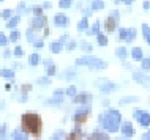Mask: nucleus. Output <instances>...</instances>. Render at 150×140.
<instances>
[{"instance_id":"obj_1","label":"nucleus","mask_w":150,"mask_h":140,"mask_svg":"<svg viewBox=\"0 0 150 140\" xmlns=\"http://www.w3.org/2000/svg\"><path fill=\"white\" fill-rule=\"evenodd\" d=\"M21 127L24 132L32 134L35 137H40L43 132V120L35 112H25L21 117Z\"/></svg>"},{"instance_id":"obj_2","label":"nucleus","mask_w":150,"mask_h":140,"mask_svg":"<svg viewBox=\"0 0 150 140\" xmlns=\"http://www.w3.org/2000/svg\"><path fill=\"white\" fill-rule=\"evenodd\" d=\"M100 120H101V125L106 127L108 131L115 132V131L119 129V125H120L122 117H120V113H119L117 110H111V112H108V113L101 115Z\"/></svg>"},{"instance_id":"obj_3","label":"nucleus","mask_w":150,"mask_h":140,"mask_svg":"<svg viewBox=\"0 0 150 140\" xmlns=\"http://www.w3.org/2000/svg\"><path fill=\"white\" fill-rule=\"evenodd\" d=\"M76 63H78V65H87V66H90L92 69H104V68L108 66V63H106V62H101V60L93 58V57H84V58H79Z\"/></svg>"},{"instance_id":"obj_4","label":"nucleus","mask_w":150,"mask_h":140,"mask_svg":"<svg viewBox=\"0 0 150 140\" xmlns=\"http://www.w3.org/2000/svg\"><path fill=\"white\" fill-rule=\"evenodd\" d=\"M134 117H136V120H139V125L150 126V113L141 112V110H134Z\"/></svg>"},{"instance_id":"obj_5","label":"nucleus","mask_w":150,"mask_h":140,"mask_svg":"<svg viewBox=\"0 0 150 140\" xmlns=\"http://www.w3.org/2000/svg\"><path fill=\"white\" fill-rule=\"evenodd\" d=\"M44 27H47L46 16H35V19L32 21V29L38 30V29H44Z\"/></svg>"},{"instance_id":"obj_6","label":"nucleus","mask_w":150,"mask_h":140,"mask_svg":"<svg viewBox=\"0 0 150 140\" xmlns=\"http://www.w3.org/2000/svg\"><path fill=\"white\" fill-rule=\"evenodd\" d=\"M117 22H119V19L109 14V18L106 19V22H104V29H106L108 33H112V32L117 29Z\"/></svg>"},{"instance_id":"obj_7","label":"nucleus","mask_w":150,"mask_h":140,"mask_svg":"<svg viewBox=\"0 0 150 140\" xmlns=\"http://www.w3.org/2000/svg\"><path fill=\"white\" fill-rule=\"evenodd\" d=\"M43 63H44V71H46V76H49V77H51V76H54L55 73H57V68H55V65L52 63L51 58H46Z\"/></svg>"},{"instance_id":"obj_8","label":"nucleus","mask_w":150,"mask_h":140,"mask_svg":"<svg viewBox=\"0 0 150 140\" xmlns=\"http://www.w3.org/2000/svg\"><path fill=\"white\" fill-rule=\"evenodd\" d=\"M87 118H88V112H86V110H78L74 113V123L78 126L82 125V123H86Z\"/></svg>"},{"instance_id":"obj_9","label":"nucleus","mask_w":150,"mask_h":140,"mask_svg":"<svg viewBox=\"0 0 150 140\" xmlns=\"http://www.w3.org/2000/svg\"><path fill=\"white\" fill-rule=\"evenodd\" d=\"M90 99H92L90 93H79V94L73 96V101L78 102V104H86V102L90 101Z\"/></svg>"},{"instance_id":"obj_10","label":"nucleus","mask_w":150,"mask_h":140,"mask_svg":"<svg viewBox=\"0 0 150 140\" xmlns=\"http://www.w3.org/2000/svg\"><path fill=\"white\" fill-rule=\"evenodd\" d=\"M54 24H55L57 27H67V25H68V18H67L65 14H55Z\"/></svg>"},{"instance_id":"obj_11","label":"nucleus","mask_w":150,"mask_h":140,"mask_svg":"<svg viewBox=\"0 0 150 140\" xmlns=\"http://www.w3.org/2000/svg\"><path fill=\"white\" fill-rule=\"evenodd\" d=\"M19 22H21V16H13L11 19H8L6 21V29H10V30H13V29H16V27L19 25Z\"/></svg>"},{"instance_id":"obj_12","label":"nucleus","mask_w":150,"mask_h":140,"mask_svg":"<svg viewBox=\"0 0 150 140\" xmlns=\"http://www.w3.org/2000/svg\"><path fill=\"white\" fill-rule=\"evenodd\" d=\"M82 139H84V134L81 129H74L73 132L67 135V140H82Z\"/></svg>"},{"instance_id":"obj_13","label":"nucleus","mask_w":150,"mask_h":140,"mask_svg":"<svg viewBox=\"0 0 150 140\" xmlns=\"http://www.w3.org/2000/svg\"><path fill=\"white\" fill-rule=\"evenodd\" d=\"M122 132H123V135H127V137H131V135H133V126H131V123L125 121L123 125H122Z\"/></svg>"},{"instance_id":"obj_14","label":"nucleus","mask_w":150,"mask_h":140,"mask_svg":"<svg viewBox=\"0 0 150 140\" xmlns=\"http://www.w3.org/2000/svg\"><path fill=\"white\" fill-rule=\"evenodd\" d=\"M0 76L5 79H11L13 80L14 79V69H8V68H3V69H0Z\"/></svg>"},{"instance_id":"obj_15","label":"nucleus","mask_w":150,"mask_h":140,"mask_svg":"<svg viewBox=\"0 0 150 140\" xmlns=\"http://www.w3.org/2000/svg\"><path fill=\"white\" fill-rule=\"evenodd\" d=\"M131 57H133V60L142 62V49H141V47H134V49L131 50Z\"/></svg>"},{"instance_id":"obj_16","label":"nucleus","mask_w":150,"mask_h":140,"mask_svg":"<svg viewBox=\"0 0 150 140\" xmlns=\"http://www.w3.org/2000/svg\"><path fill=\"white\" fill-rule=\"evenodd\" d=\"M62 49H63V46H62V43H60V41H54L51 44V52H52V54H59Z\"/></svg>"},{"instance_id":"obj_17","label":"nucleus","mask_w":150,"mask_h":140,"mask_svg":"<svg viewBox=\"0 0 150 140\" xmlns=\"http://www.w3.org/2000/svg\"><path fill=\"white\" fill-rule=\"evenodd\" d=\"M40 62H41V58H40L38 54H32L30 57H29V65L30 66H36Z\"/></svg>"},{"instance_id":"obj_18","label":"nucleus","mask_w":150,"mask_h":140,"mask_svg":"<svg viewBox=\"0 0 150 140\" xmlns=\"http://www.w3.org/2000/svg\"><path fill=\"white\" fill-rule=\"evenodd\" d=\"M19 38H21V32L13 29V30H11V33H10V41H11V43H16Z\"/></svg>"},{"instance_id":"obj_19","label":"nucleus","mask_w":150,"mask_h":140,"mask_svg":"<svg viewBox=\"0 0 150 140\" xmlns=\"http://www.w3.org/2000/svg\"><path fill=\"white\" fill-rule=\"evenodd\" d=\"M13 139L14 140H27V132H21V131H14L13 132Z\"/></svg>"},{"instance_id":"obj_20","label":"nucleus","mask_w":150,"mask_h":140,"mask_svg":"<svg viewBox=\"0 0 150 140\" xmlns=\"http://www.w3.org/2000/svg\"><path fill=\"white\" fill-rule=\"evenodd\" d=\"M98 32H100V22L96 21V22L90 27V29H88L87 33H88V35H98Z\"/></svg>"},{"instance_id":"obj_21","label":"nucleus","mask_w":150,"mask_h":140,"mask_svg":"<svg viewBox=\"0 0 150 140\" xmlns=\"http://www.w3.org/2000/svg\"><path fill=\"white\" fill-rule=\"evenodd\" d=\"M36 83H38V85H41V87H46V85H49V83H51V79H49V76H46V77H40V79H36Z\"/></svg>"},{"instance_id":"obj_22","label":"nucleus","mask_w":150,"mask_h":140,"mask_svg":"<svg viewBox=\"0 0 150 140\" xmlns=\"http://www.w3.org/2000/svg\"><path fill=\"white\" fill-rule=\"evenodd\" d=\"M78 30H88V21H87V18H84V19H81V21H79Z\"/></svg>"},{"instance_id":"obj_23","label":"nucleus","mask_w":150,"mask_h":140,"mask_svg":"<svg viewBox=\"0 0 150 140\" xmlns=\"http://www.w3.org/2000/svg\"><path fill=\"white\" fill-rule=\"evenodd\" d=\"M142 32H144V38H145V41L150 44V27L147 25V24H144L142 25Z\"/></svg>"},{"instance_id":"obj_24","label":"nucleus","mask_w":150,"mask_h":140,"mask_svg":"<svg viewBox=\"0 0 150 140\" xmlns=\"http://www.w3.org/2000/svg\"><path fill=\"white\" fill-rule=\"evenodd\" d=\"M103 8H104V2H103V0H93L92 10H103Z\"/></svg>"},{"instance_id":"obj_25","label":"nucleus","mask_w":150,"mask_h":140,"mask_svg":"<svg viewBox=\"0 0 150 140\" xmlns=\"http://www.w3.org/2000/svg\"><path fill=\"white\" fill-rule=\"evenodd\" d=\"M25 36H27V41H29V43H35V32H33L32 27L25 32Z\"/></svg>"},{"instance_id":"obj_26","label":"nucleus","mask_w":150,"mask_h":140,"mask_svg":"<svg viewBox=\"0 0 150 140\" xmlns=\"http://www.w3.org/2000/svg\"><path fill=\"white\" fill-rule=\"evenodd\" d=\"M115 55H117L119 58H127L128 52H127V49H125V47H119V49L115 50Z\"/></svg>"},{"instance_id":"obj_27","label":"nucleus","mask_w":150,"mask_h":140,"mask_svg":"<svg viewBox=\"0 0 150 140\" xmlns=\"http://www.w3.org/2000/svg\"><path fill=\"white\" fill-rule=\"evenodd\" d=\"M13 14H14V11H13V10H3L2 13H0V16H2L3 19H6V21L13 18Z\"/></svg>"},{"instance_id":"obj_28","label":"nucleus","mask_w":150,"mask_h":140,"mask_svg":"<svg viewBox=\"0 0 150 140\" xmlns=\"http://www.w3.org/2000/svg\"><path fill=\"white\" fill-rule=\"evenodd\" d=\"M128 35H129V30H128V29H120V33H119V38H120V39L127 41V39H128Z\"/></svg>"},{"instance_id":"obj_29","label":"nucleus","mask_w":150,"mask_h":140,"mask_svg":"<svg viewBox=\"0 0 150 140\" xmlns=\"http://www.w3.org/2000/svg\"><path fill=\"white\" fill-rule=\"evenodd\" d=\"M96 39H98V44L100 46H106L108 44V38L104 36V35H101V33L96 35Z\"/></svg>"},{"instance_id":"obj_30","label":"nucleus","mask_w":150,"mask_h":140,"mask_svg":"<svg viewBox=\"0 0 150 140\" xmlns=\"http://www.w3.org/2000/svg\"><path fill=\"white\" fill-rule=\"evenodd\" d=\"M73 5V0H59V6L60 8H68Z\"/></svg>"},{"instance_id":"obj_31","label":"nucleus","mask_w":150,"mask_h":140,"mask_svg":"<svg viewBox=\"0 0 150 140\" xmlns=\"http://www.w3.org/2000/svg\"><path fill=\"white\" fill-rule=\"evenodd\" d=\"M13 54L16 55V57H22V55H24V49H22L21 46H16L14 50H13Z\"/></svg>"},{"instance_id":"obj_32","label":"nucleus","mask_w":150,"mask_h":140,"mask_svg":"<svg viewBox=\"0 0 150 140\" xmlns=\"http://www.w3.org/2000/svg\"><path fill=\"white\" fill-rule=\"evenodd\" d=\"M142 69L150 71V58H142Z\"/></svg>"},{"instance_id":"obj_33","label":"nucleus","mask_w":150,"mask_h":140,"mask_svg":"<svg viewBox=\"0 0 150 140\" xmlns=\"http://www.w3.org/2000/svg\"><path fill=\"white\" fill-rule=\"evenodd\" d=\"M8 41H10V38H6L3 33H0V46H3V47H5V46L8 44Z\"/></svg>"},{"instance_id":"obj_34","label":"nucleus","mask_w":150,"mask_h":140,"mask_svg":"<svg viewBox=\"0 0 150 140\" xmlns=\"http://www.w3.org/2000/svg\"><path fill=\"white\" fill-rule=\"evenodd\" d=\"M32 88H33V87H32L30 83H25V85H22V87H21V91H22L24 94H27V93H29V91H30Z\"/></svg>"},{"instance_id":"obj_35","label":"nucleus","mask_w":150,"mask_h":140,"mask_svg":"<svg viewBox=\"0 0 150 140\" xmlns=\"http://www.w3.org/2000/svg\"><path fill=\"white\" fill-rule=\"evenodd\" d=\"M65 93L68 96H76V87H68V88L65 90Z\"/></svg>"},{"instance_id":"obj_36","label":"nucleus","mask_w":150,"mask_h":140,"mask_svg":"<svg viewBox=\"0 0 150 140\" xmlns=\"http://www.w3.org/2000/svg\"><path fill=\"white\" fill-rule=\"evenodd\" d=\"M134 36H136V29H129V35H128V39H127V41L131 43L133 39H134Z\"/></svg>"},{"instance_id":"obj_37","label":"nucleus","mask_w":150,"mask_h":140,"mask_svg":"<svg viewBox=\"0 0 150 140\" xmlns=\"http://www.w3.org/2000/svg\"><path fill=\"white\" fill-rule=\"evenodd\" d=\"M32 11H33L35 16H43V6H35Z\"/></svg>"},{"instance_id":"obj_38","label":"nucleus","mask_w":150,"mask_h":140,"mask_svg":"<svg viewBox=\"0 0 150 140\" xmlns=\"http://www.w3.org/2000/svg\"><path fill=\"white\" fill-rule=\"evenodd\" d=\"M114 88H117V87L114 85V83H108V85H103V87H101V90H103V91H108V90H114Z\"/></svg>"},{"instance_id":"obj_39","label":"nucleus","mask_w":150,"mask_h":140,"mask_svg":"<svg viewBox=\"0 0 150 140\" xmlns=\"http://www.w3.org/2000/svg\"><path fill=\"white\" fill-rule=\"evenodd\" d=\"M16 11H18V13H22V11H25V3L21 2V3L18 5V8H16Z\"/></svg>"},{"instance_id":"obj_40","label":"nucleus","mask_w":150,"mask_h":140,"mask_svg":"<svg viewBox=\"0 0 150 140\" xmlns=\"http://www.w3.org/2000/svg\"><path fill=\"white\" fill-rule=\"evenodd\" d=\"M5 134H6V125H2L0 126V137H5Z\"/></svg>"},{"instance_id":"obj_41","label":"nucleus","mask_w":150,"mask_h":140,"mask_svg":"<svg viewBox=\"0 0 150 140\" xmlns=\"http://www.w3.org/2000/svg\"><path fill=\"white\" fill-rule=\"evenodd\" d=\"M133 101H137V98H125L120 101V104H127V102H133Z\"/></svg>"},{"instance_id":"obj_42","label":"nucleus","mask_w":150,"mask_h":140,"mask_svg":"<svg viewBox=\"0 0 150 140\" xmlns=\"http://www.w3.org/2000/svg\"><path fill=\"white\" fill-rule=\"evenodd\" d=\"M33 46H35V47H38V49H41V47H43L44 44H43V41H41V39H35Z\"/></svg>"},{"instance_id":"obj_43","label":"nucleus","mask_w":150,"mask_h":140,"mask_svg":"<svg viewBox=\"0 0 150 140\" xmlns=\"http://www.w3.org/2000/svg\"><path fill=\"white\" fill-rule=\"evenodd\" d=\"M11 54H13V52H11L10 49H5V50H3V57H5V58H10Z\"/></svg>"},{"instance_id":"obj_44","label":"nucleus","mask_w":150,"mask_h":140,"mask_svg":"<svg viewBox=\"0 0 150 140\" xmlns=\"http://www.w3.org/2000/svg\"><path fill=\"white\" fill-rule=\"evenodd\" d=\"M76 47V44H74V41H71V43H68V46H67V49L68 50H73Z\"/></svg>"},{"instance_id":"obj_45","label":"nucleus","mask_w":150,"mask_h":140,"mask_svg":"<svg viewBox=\"0 0 150 140\" xmlns=\"http://www.w3.org/2000/svg\"><path fill=\"white\" fill-rule=\"evenodd\" d=\"M82 49H84V50H87V52H90V50H92V46L88 44V43H86V44L82 46Z\"/></svg>"},{"instance_id":"obj_46","label":"nucleus","mask_w":150,"mask_h":140,"mask_svg":"<svg viewBox=\"0 0 150 140\" xmlns=\"http://www.w3.org/2000/svg\"><path fill=\"white\" fill-rule=\"evenodd\" d=\"M144 10H150V0H144Z\"/></svg>"},{"instance_id":"obj_47","label":"nucleus","mask_w":150,"mask_h":140,"mask_svg":"<svg viewBox=\"0 0 150 140\" xmlns=\"http://www.w3.org/2000/svg\"><path fill=\"white\" fill-rule=\"evenodd\" d=\"M49 35V27H44V36H47Z\"/></svg>"},{"instance_id":"obj_48","label":"nucleus","mask_w":150,"mask_h":140,"mask_svg":"<svg viewBox=\"0 0 150 140\" xmlns=\"http://www.w3.org/2000/svg\"><path fill=\"white\" fill-rule=\"evenodd\" d=\"M43 8H51V2H46V3H43Z\"/></svg>"},{"instance_id":"obj_49","label":"nucleus","mask_w":150,"mask_h":140,"mask_svg":"<svg viewBox=\"0 0 150 140\" xmlns=\"http://www.w3.org/2000/svg\"><path fill=\"white\" fill-rule=\"evenodd\" d=\"M122 2H123V3H127V5H131V3H133V0H122Z\"/></svg>"},{"instance_id":"obj_50","label":"nucleus","mask_w":150,"mask_h":140,"mask_svg":"<svg viewBox=\"0 0 150 140\" xmlns=\"http://www.w3.org/2000/svg\"><path fill=\"white\" fill-rule=\"evenodd\" d=\"M5 90H11V83H6V85H5Z\"/></svg>"},{"instance_id":"obj_51","label":"nucleus","mask_w":150,"mask_h":140,"mask_svg":"<svg viewBox=\"0 0 150 140\" xmlns=\"http://www.w3.org/2000/svg\"><path fill=\"white\" fill-rule=\"evenodd\" d=\"M144 140H150V134H147V135H145V137H144Z\"/></svg>"},{"instance_id":"obj_52","label":"nucleus","mask_w":150,"mask_h":140,"mask_svg":"<svg viewBox=\"0 0 150 140\" xmlns=\"http://www.w3.org/2000/svg\"><path fill=\"white\" fill-rule=\"evenodd\" d=\"M114 2H115V3H120V2H122V0H114Z\"/></svg>"},{"instance_id":"obj_53","label":"nucleus","mask_w":150,"mask_h":140,"mask_svg":"<svg viewBox=\"0 0 150 140\" xmlns=\"http://www.w3.org/2000/svg\"><path fill=\"white\" fill-rule=\"evenodd\" d=\"M0 2H3V0H0Z\"/></svg>"},{"instance_id":"obj_54","label":"nucleus","mask_w":150,"mask_h":140,"mask_svg":"<svg viewBox=\"0 0 150 140\" xmlns=\"http://www.w3.org/2000/svg\"><path fill=\"white\" fill-rule=\"evenodd\" d=\"M123 140H125V139H123Z\"/></svg>"}]
</instances>
